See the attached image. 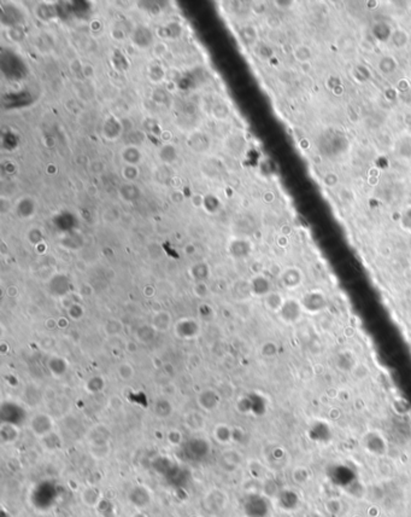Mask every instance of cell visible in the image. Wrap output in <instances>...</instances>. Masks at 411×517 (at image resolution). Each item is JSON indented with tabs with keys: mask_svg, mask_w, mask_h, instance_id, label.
Masks as SVG:
<instances>
[{
	"mask_svg": "<svg viewBox=\"0 0 411 517\" xmlns=\"http://www.w3.org/2000/svg\"><path fill=\"white\" fill-rule=\"evenodd\" d=\"M272 291V283L263 274H256L250 282V293L256 298H264Z\"/></svg>",
	"mask_w": 411,
	"mask_h": 517,
	"instance_id": "10",
	"label": "cell"
},
{
	"mask_svg": "<svg viewBox=\"0 0 411 517\" xmlns=\"http://www.w3.org/2000/svg\"><path fill=\"white\" fill-rule=\"evenodd\" d=\"M157 331L151 327L150 323H148V324L140 325V327L136 328L135 331H134V340H135L139 345H151L155 341Z\"/></svg>",
	"mask_w": 411,
	"mask_h": 517,
	"instance_id": "13",
	"label": "cell"
},
{
	"mask_svg": "<svg viewBox=\"0 0 411 517\" xmlns=\"http://www.w3.org/2000/svg\"><path fill=\"white\" fill-rule=\"evenodd\" d=\"M45 327L47 330H57L58 329V318H47L45 321Z\"/></svg>",
	"mask_w": 411,
	"mask_h": 517,
	"instance_id": "37",
	"label": "cell"
},
{
	"mask_svg": "<svg viewBox=\"0 0 411 517\" xmlns=\"http://www.w3.org/2000/svg\"><path fill=\"white\" fill-rule=\"evenodd\" d=\"M390 41L392 42L393 47L401 50V48H404L408 46V44H409V41H410V36L404 29H402V28H397V29H395L392 33H391Z\"/></svg>",
	"mask_w": 411,
	"mask_h": 517,
	"instance_id": "19",
	"label": "cell"
},
{
	"mask_svg": "<svg viewBox=\"0 0 411 517\" xmlns=\"http://www.w3.org/2000/svg\"><path fill=\"white\" fill-rule=\"evenodd\" d=\"M162 370L164 371L165 375H167L168 377H171V376L175 375V367H174V365L171 364V362H164Z\"/></svg>",
	"mask_w": 411,
	"mask_h": 517,
	"instance_id": "39",
	"label": "cell"
},
{
	"mask_svg": "<svg viewBox=\"0 0 411 517\" xmlns=\"http://www.w3.org/2000/svg\"><path fill=\"white\" fill-rule=\"evenodd\" d=\"M301 304L304 313L317 314L326 310L328 299L322 290H310L302 296Z\"/></svg>",
	"mask_w": 411,
	"mask_h": 517,
	"instance_id": "2",
	"label": "cell"
},
{
	"mask_svg": "<svg viewBox=\"0 0 411 517\" xmlns=\"http://www.w3.org/2000/svg\"><path fill=\"white\" fill-rule=\"evenodd\" d=\"M279 279L282 287L286 290H296L303 284V281H304V273H303L301 268L296 266H290L281 271Z\"/></svg>",
	"mask_w": 411,
	"mask_h": 517,
	"instance_id": "6",
	"label": "cell"
},
{
	"mask_svg": "<svg viewBox=\"0 0 411 517\" xmlns=\"http://www.w3.org/2000/svg\"><path fill=\"white\" fill-rule=\"evenodd\" d=\"M123 322L119 321L118 318H109L103 324V331H104L105 336L110 337V339L121 335L123 333Z\"/></svg>",
	"mask_w": 411,
	"mask_h": 517,
	"instance_id": "16",
	"label": "cell"
},
{
	"mask_svg": "<svg viewBox=\"0 0 411 517\" xmlns=\"http://www.w3.org/2000/svg\"><path fill=\"white\" fill-rule=\"evenodd\" d=\"M124 349H125V352H127V353L135 354L136 352H138V349H139V344L135 341V340H129V341L125 342Z\"/></svg>",
	"mask_w": 411,
	"mask_h": 517,
	"instance_id": "36",
	"label": "cell"
},
{
	"mask_svg": "<svg viewBox=\"0 0 411 517\" xmlns=\"http://www.w3.org/2000/svg\"><path fill=\"white\" fill-rule=\"evenodd\" d=\"M151 327L153 328L158 333H167L171 329L174 322H173V316L169 311L162 310L159 312H155L151 317L150 321Z\"/></svg>",
	"mask_w": 411,
	"mask_h": 517,
	"instance_id": "8",
	"label": "cell"
},
{
	"mask_svg": "<svg viewBox=\"0 0 411 517\" xmlns=\"http://www.w3.org/2000/svg\"><path fill=\"white\" fill-rule=\"evenodd\" d=\"M117 376L121 381L123 382H130L133 381L134 377H135V367L133 366V364H130L129 361H122L121 364H118V366L116 368Z\"/></svg>",
	"mask_w": 411,
	"mask_h": 517,
	"instance_id": "23",
	"label": "cell"
},
{
	"mask_svg": "<svg viewBox=\"0 0 411 517\" xmlns=\"http://www.w3.org/2000/svg\"><path fill=\"white\" fill-rule=\"evenodd\" d=\"M162 394H163V396H165V398H171V396H174L176 394V387L175 384L174 383H167L164 384L163 387H162Z\"/></svg>",
	"mask_w": 411,
	"mask_h": 517,
	"instance_id": "34",
	"label": "cell"
},
{
	"mask_svg": "<svg viewBox=\"0 0 411 517\" xmlns=\"http://www.w3.org/2000/svg\"><path fill=\"white\" fill-rule=\"evenodd\" d=\"M70 319L68 317H59L58 318V329L64 330L69 327Z\"/></svg>",
	"mask_w": 411,
	"mask_h": 517,
	"instance_id": "41",
	"label": "cell"
},
{
	"mask_svg": "<svg viewBox=\"0 0 411 517\" xmlns=\"http://www.w3.org/2000/svg\"><path fill=\"white\" fill-rule=\"evenodd\" d=\"M404 122H405V125L411 127V113H408L407 115L404 116Z\"/></svg>",
	"mask_w": 411,
	"mask_h": 517,
	"instance_id": "42",
	"label": "cell"
},
{
	"mask_svg": "<svg viewBox=\"0 0 411 517\" xmlns=\"http://www.w3.org/2000/svg\"><path fill=\"white\" fill-rule=\"evenodd\" d=\"M156 294H157V289H156L155 285L146 284L144 288H142V295H144L145 298L152 299V298H155Z\"/></svg>",
	"mask_w": 411,
	"mask_h": 517,
	"instance_id": "35",
	"label": "cell"
},
{
	"mask_svg": "<svg viewBox=\"0 0 411 517\" xmlns=\"http://www.w3.org/2000/svg\"><path fill=\"white\" fill-rule=\"evenodd\" d=\"M41 440L48 450H57V448L61 447V439L57 436V434H55V431H52L51 434H48V435L45 436V438H42Z\"/></svg>",
	"mask_w": 411,
	"mask_h": 517,
	"instance_id": "30",
	"label": "cell"
},
{
	"mask_svg": "<svg viewBox=\"0 0 411 517\" xmlns=\"http://www.w3.org/2000/svg\"><path fill=\"white\" fill-rule=\"evenodd\" d=\"M285 301H286V298H285L281 293L273 290L263 298L264 307L267 308L269 312L276 314L280 312V310H281V307L284 306Z\"/></svg>",
	"mask_w": 411,
	"mask_h": 517,
	"instance_id": "15",
	"label": "cell"
},
{
	"mask_svg": "<svg viewBox=\"0 0 411 517\" xmlns=\"http://www.w3.org/2000/svg\"><path fill=\"white\" fill-rule=\"evenodd\" d=\"M202 322L198 318H181L174 324V333L182 341H191L201 335Z\"/></svg>",
	"mask_w": 411,
	"mask_h": 517,
	"instance_id": "1",
	"label": "cell"
},
{
	"mask_svg": "<svg viewBox=\"0 0 411 517\" xmlns=\"http://www.w3.org/2000/svg\"><path fill=\"white\" fill-rule=\"evenodd\" d=\"M378 68L384 75H390V74H393L397 70V68H398V62L396 61L395 57L390 55L382 56L380 61L378 63Z\"/></svg>",
	"mask_w": 411,
	"mask_h": 517,
	"instance_id": "24",
	"label": "cell"
},
{
	"mask_svg": "<svg viewBox=\"0 0 411 517\" xmlns=\"http://www.w3.org/2000/svg\"><path fill=\"white\" fill-rule=\"evenodd\" d=\"M222 402V396L217 390L212 388H205L197 395V404L204 412H213L219 407Z\"/></svg>",
	"mask_w": 411,
	"mask_h": 517,
	"instance_id": "5",
	"label": "cell"
},
{
	"mask_svg": "<svg viewBox=\"0 0 411 517\" xmlns=\"http://www.w3.org/2000/svg\"><path fill=\"white\" fill-rule=\"evenodd\" d=\"M197 313H198V319L202 323H210L216 318L215 308L206 301H202L199 304L198 308H197Z\"/></svg>",
	"mask_w": 411,
	"mask_h": 517,
	"instance_id": "20",
	"label": "cell"
},
{
	"mask_svg": "<svg viewBox=\"0 0 411 517\" xmlns=\"http://www.w3.org/2000/svg\"><path fill=\"white\" fill-rule=\"evenodd\" d=\"M29 428L31 433H33L36 438L42 439L48 435V434L52 433L53 428H55V422H53L52 417L50 415L40 412L31 417L29 421Z\"/></svg>",
	"mask_w": 411,
	"mask_h": 517,
	"instance_id": "4",
	"label": "cell"
},
{
	"mask_svg": "<svg viewBox=\"0 0 411 517\" xmlns=\"http://www.w3.org/2000/svg\"><path fill=\"white\" fill-rule=\"evenodd\" d=\"M132 517H148V516L146 515V514L140 513V511H139V513H135V514H134V515H133Z\"/></svg>",
	"mask_w": 411,
	"mask_h": 517,
	"instance_id": "43",
	"label": "cell"
},
{
	"mask_svg": "<svg viewBox=\"0 0 411 517\" xmlns=\"http://www.w3.org/2000/svg\"><path fill=\"white\" fill-rule=\"evenodd\" d=\"M65 312H67V317L71 322H80L86 317V308L80 302H75V304L71 305L69 308L65 310Z\"/></svg>",
	"mask_w": 411,
	"mask_h": 517,
	"instance_id": "26",
	"label": "cell"
},
{
	"mask_svg": "<svg viewBox=\"0 0 411 517\" xmlns=\"http://www.w3.org/2000/svg\"><path fill=\"white\" fill-rule=\"evenodd\" d=\"M48 294H50L52 298L56 299H63L65 296L69 295L70 293V281L67 276L64 274H57L53 277L47 285Z\"/></svg>",
	"mask_w": 411,
	"mask_h": 517,
	"instance_id": "7",
	"label": "cell"
},
{
	"mask_svg": "<svg viewBox=\"0 0 411 517\" xmlns=\"http://www.w3.org/2000/svg\"><path fill=\"white\" fill-rule=\"evenodd\" d=\"M101 493H99V491L94 487L86 488L84 493H82V501H84L85 504L88 505V507H97V504L101 502Z\"/></svg>",
	"mask_w": 411,
	"mask_h": 517,
	"instance_id": "27",
	"label": "cell"
},
{
	"mask_svg": "<svg viewBox=\"0 0 411 517\" xmlns=\"http://www.w3.org/2000/svg\"><path fill=\"white\" fill-rule=\"evenodd\" d=\"M219 461H221V467L234 469V468H236L240 464L241 456L236 451L227 450L223 453H221V459Z\"/></svg>",
	"mask_w": 411,
	"mask_h": 517,
	"instance_id": "22",
	"label": "cell"
},
{
	"mask_svg": "<svg viewBox=\"0 0 411 517\" xmlns=\"http://www.w3.org/2000/svg\"><path fill=\"white\" fill-rule=\"evenodd\" d=\"M192 291L194 295H196V298L201 300H206L210 295V289L205 282L194 283L192 287Z\"/></svg>",
	"mask_w": 411,
	"mask_h": 517,
	"instance_id": "29",
	"label": "cell"
},
{
	"mask_svg": "<svg viewBox=\"0 0 411 517\" xmlns=\"http://www.w3.org/2000/svg\"><path fill=\"white\" fill-rule=\"evenodd\" d=\"M213 438L219 444H229L234 438V431L229 425L227 424H218L213 429Z\"/></svg>",
	"mask_w": 411,
	"mask_h": 517,
	"instance_id": "17",
	"label": "cell"
},
{
	"mask_svg": "<svg viewBox=\"0 0 411 517\" xmlns=\"http://www.w3.org/2000/svg\"><path fill=\"white\" fill-rule=\"evenodd\" d=\"M190 273H191V277H192L194 283L205 282L207 278H209L210 270H209V267H207V265L203 264V262H199V264H196L194 266H192Z\"/></svg>",
	"mask_w": 411,
	"mask_h": 517,
	"instance_id": "25",
	"label": "cell"
},
{
	"mask_svg": "<svg viewBox=\"0 0 411 517\" xmlns=\"http://www.w3.org/2000/svg\"><path fill=\"white\" fill-rule=\"evenodd\" d=\"M293 56L296 57L297 61L304 64V63H309L311 57H312V51L308 45H299L293 51Z\"/></svg>",
	"mask_w": 411,
	"mask_h": 517,
	"instance_id": "28",
	"label": "cell"
},
{
	"mask_svg": "<svg viewBox=\"0 0 411 517\" xmlns=\"http://www.w3.org/2000/svg\"><path fill=\"white\" fill-rule=\"evenodd\" d=\"M261 353L265 358H273V356H275L276 353H278V345L273 341L264 342L261 347Z\"/></svg>",
	"mask_w": 411,
	"mask_h": 517,
	"instance_id": "31",
	"label": "cell"
},
{
	"mask_svg": "<svg viewBox=\"0 0 411 517\" xmlns=\"http://www.w3.org/2000/svg\"><path fill=\"white\" fill-rule=\"evenodd\" d=\"M303 313H304V310H303L302 307L301 300L288 298L286 299V301H285L281 310H280L278 316L285 324L291 325L296 324L297 322L301 321Z\"/></svg>",
	"mask_w": 411,
	"mask_h": 517,
	"instance_id": "3",
	"label": "cell"
},
{
	"mask_svg": "<svg viewBox=\"0 0 411 517\" xmlns=\"http://www.w3.org/2000/svg\"><path fill=\"white\" fill-rule=\"evenodd\" d=\"M184 422L187 429L193 431V433H199V431L204 430L205 427H206L205 417L198 411H190V412L186 413Z\"/></svg>",
	"mask_w": 411,
	"mask_h": 517,
	"instance_id": "12",
	"label": "cell"
},
{
	"mask_svg": "<svg viewBox=\"0 0 411 517\" xmlns=\"http://www.w3.org/2000/svg\"><path fill=\"white\" fill-rule=\"evenodd\" d=\"M19 436H21V429L17 424L2 422L0 425V440L4 445L15 444Z\"/></svg>",
	"mask_w": 411,
	"mask_h": 517,
	"instance_id": "11",
	"label": "cell"
},
{
	"mask_svg": "<svg viewBox=\"0 0 411 517\" xmlns=\"http://www.w3.org/2000/svg\"><path fill=\"white\" fill-rule=\"evenodd\" d=\"M111 452V447L109 441L102 442H91L90 445V453L93 458L96 459H105L109 457Z\"/></svg>",
	"mask_w": 411,
	"mask_h": 517,
	"instance_id": "18",
	"label": "cell"
},
{
	"mask_svg": "<svg viewBox=\"0 0 411 517\" xmlns=\"http://www.w3.org/2000/svg\"><path fill=\"white\" fill-rule=\"evenodd\" d=\"M6 295H7V298L15 299L19 295V289L16 287V285H10V287L6 289Z\"/></svg>",
	"mask_w": 411,
	"mask_h": 517,
	"instance_id": "40",
	"label": "cell"
},
{
	"mask_svg": "<svg viewBox=\"0 0 411 517\" xmlns=\"http://www.w3.org/2000/svg\"><path fill=\"white\" fill-rule=\"evenodd\" d=\"M167 439L171 446H180L182 441H184V436H182V433L179 429H171L168 433Z\"/></svg>",
	"mask_w": 411,
	"mask_h": 517,
	"instance_id": "32",
	"label": "cell"
},
{
	"mask_svg": "<svg viewBox=\"0 0 411 517\" xmlns=\"http://www.w3.org/2000/svg\"><path fill=\"white\" fill-rule=\"evenodd\" d=\"M173 412L174 406L169 399L162 395L155 400V402H153V415H155L157 418H169V417L173 415Z\"/></svg>",
	"mask_w": 411,
	"mask_h": 517,
	"instance_id": "14",
	"label": "cell"
},
{
	"mask_svg": "<svg viewBox=\"0 0 411 517\" xmlns=\"http://www.w3.org/2000/svg\"><path fill=\"white\" fill-rule=\"evenodd\" d=\"M79 293L82 298H90V296L93 294V288L91 287L90 284H84L81 288H80Z\"/></svg>",
	"mask_w": 411,
	"mask_h": 517,
	"instance_id": "38",
	"label": "cell"
},
{
	"mask_svg": "<svg viewBox=\"0 0 411 517\" xmlns=\"http://www.w3.org/2000/svg\"><path fill=\"white\" fill-rule=\"evenodd\" d=\"M46 365L51 376L55 377L57 379L64 377L68 373V371H69V361H68L64 356L61 355L50 356Z\"/></svg>",
	"mask_w": 411,
	"mask_h": 517,
	"instance_id": "9",
	"label": "cell"
},
{
	"mask_svg": "<svg viewBox=\"0 0 411 517\" xmlns=\"http://www.w3.org/2000/svg\"><path fill=\"white\" fill-rule=\"evenodd\" d=\"M323 184L327 187H335L339 184V176L333 172L326 173L323 175Z\"/></svg>",
	"mask_w": 411,
	"mask_h": 517,
	"instance_id": "33",
	"label": "cell"
},
{
	"mask_svg": "<svg viewBox=\"0 0 411 517\" xmlns=\"http://www.w3.org/2000/svg\"><path fill=\"white\" fill-rule=\"evenodd\" d=\"M106 382L102 375H94L86 381L85 389L90 394H98L104 390Z\"/></svg>",
	"mask_w": 411,
	"mask_h": 517,
	"instance_id": "21",
	"label": "cell"
}]
</instances>
